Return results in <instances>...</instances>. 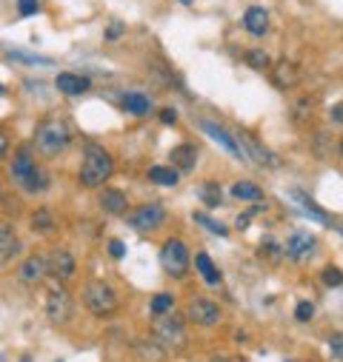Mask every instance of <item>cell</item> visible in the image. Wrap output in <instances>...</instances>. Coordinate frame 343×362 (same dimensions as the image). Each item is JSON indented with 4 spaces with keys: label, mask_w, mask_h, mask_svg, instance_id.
Instances as JSON below:
<instances>
[{
    "label": "cell",
    "mask_w": 343,
    "mask_h": 362,
    "mask_svg": "<svg viewBox=\"0 0 343 362\" xmlns=\"http://www.w3.org/2000/svg\"><path fill=\"white\" fill-rule=\"evenodd\" d=\"M6 152H9V138H6L4 131H0V160L6 157Z\"/></svg>",
    "instance_id": "41"
},
{
    "label": "cell",
    "mask_w": 343,
    "mask_h": 362,
    "mask_svg": "<svg viewBox=\"0 0 343 362\" xmlns=\"http://www.w3.org/2000/svg\"><path fill=\"white\" fill-rule=\"evenodd\" d=\"M212 362H243V359H226V356H214Z\"/></svg>",
    "instance_id": "44"
},
{
    "label": "cell",
    "mask_w": 343,
    "mask_h": 362,
    "mask_svg": "<svg viewBox=\"0 0 343 362\" xmlns=\"http://www.w3.org/2000/svg\"><path fill=\"white\" fill-rule=\"evenodd\" d=\"M46 316L55 326H63L72 320V297L63 288H52L46 297Z\"/></svg>",
    "instance_id": "9"
},
{
    "label": "cell",
    "mask_w": 343,
    "mask_h": 362,
    "mask_svg": "<svg viewBox=\"0 0 343 362\" xmlns=\"http://www.w3.org/2000/svg\"><path fill=\"white\" fill-rule=\"evenodd\" d=\"M123 109H126L129 114H135V117H146L149 109H152V103H149V98L141 95V92H129V95L123 98Z\"/></svg>",
    "instance_id": "22"
},
{
    "label": "cell",
    "mask_w": 343,
    "mask_h": 362,
    "mask_svg": "<svg viewBox=\"0 0 343 362\" xmlns=\"http://www.w3.org/2000/svg\"><path fill=\"white\" fill-rule=\"evenodd\" d=\"M112 171H115V163H112V154H109L103 146H95V143L86 146L83 163H80V174H77L80 183H83L86 189L103 186L106 180L112 177Z\"/></svg>",
    "instance_id": "1"
},
{
    "label": "cell",
    "mask_w": 343,
    "mask_h": 362,
    "mask_svg": "<svg viewBox=\"0 0 343 362\" xmlns=\"http://www.w3.org/2000/svg\"><path fill=\"white\" fill-rule=\"evenodd\" d=\"M312 314H315V305H312V302H300V305L295 308V316H297L300 323H309Z\"/></svg>",
    "instance_id": "36"
},
{
    "label": "cell",
    "mask_w": 343,
    "mask_h": 362,
    "mask_svg": "<svg viewBox=\"0 0 343 362\" xmlns=\"http://www.w3.org/2000/svg\"><path fill=\"white\" fill-rule=\"evenodd\" d=\"M200 128L209 134V138H212L214 143H221L229 154H235V157H240V160H249V157H246V152H243V146H240V140H238V138H232V134H229L226 128H221L218 123L203 120V123H200Z\"/></svg>",
    "instance_id": "11"
},
{
    "label": "cell",
    "mask_w": 343,
    "mask_h": 362,
    "mask_svg": "<svg viewBox=\"0 0 343 362\" xmlns=\"http://www.w3.org/2000/svg\"><path fill=\"white\" fill-rule=\"evenodd\" d=\"M160 265L169 277H186L189 271V248L183 240L172 237L163 243V251H160Z\"/></svg>",
    "instance_id": "4"
},
{
    "label": "cell",
    "mask_w": 343,
    "mask_h": 362,
    "mask_svg": "<svg viewBox=\"0 0 343 362\" xmlns=\"http://www.w3.org/2000/svg\"><path fill=\"white\" fill-rule=\"evenodd\" d=\"M195 265H198L200 277H203L209 286H218V283H221V271H218V265L209 260V254H198V257H195Z\"/></svg>",
    "instance_id": "23"
},
{
    "label": "cell",
    "mask_w": 343,
    "mask_h": 362,
    "mask_svg": "<svg viewBox=\"0 0 343 362\" xmlns=\"http://www.w3.org/2000/svg\"><path fill=\"white\" fill-rule=\"evenodd\" d=\"M246 63H249L252 69H257V72L272 69V60H269V55H266L264 49H249V52H246Z\"/></svg>",
    "instance_id": "30"
},
{
    "label": "cell",
    "mask_w": 343,
    "mask_h": 362,
    "mask_svg": "<svg viewBox=\"0 0 343 362\" xmlns=\"http://www.w3.org/2000/svg\"><path fill=\"white\" fill-rule=\"evenodd\" d=\"M329 351L335 356H343V334H332L329 337Z\"/></svg>",
    "instance_id": "37"
},
{
    "label": "cell",
    "mask_w": 343,
    "mask_h": 362,
    "mask_svg": "<svg viewBox=\"0 0 343 362\" xmlns=\"http://www.w3.org/2000/svg\"><path fill=\"white\" fill-rule=\"evenodd\" d=\"M9 58H15V60H26V63H49L46 58H34V55H20V52H9Z\"/></svg>",
    "instance_id": "38"
},
{
    "label": "cell",
    "mask_w": 343,
    "mask_h": 362,
    "mask_svg": "<svg viewBox=\"0 0 343 362\" xmlns=\"http://www.w3.org/2000/svg\"><path fill=\"white\" fill-rule=\"evenodd\" d=\"M135 348H138V354L143 359H152V362H160L163 359V345H157V342H149V348H146V342H138Z\"/></svg>",
    "instance_id": "32"
},
{
    "label": "cell",
    "mask_w": 343,
    "mask_h": 362,
    "mask_svg": "<svg viewBox=\"0 0 343 362\" xmlns=\"http://www.w3.org/2000/svg\"><path fill=\"white\" fill-rule=\"evenodd\" d=\"M238 140H240V146H243L246 157H249V160H254L257 166H264V168H278V166H280V157H278L275 152H269L264 143H257V140L252 138V134L240 131V134H238Z\"/></svg>",
    "instance_id": "7"
},
{
    "label": "cell",
    "mask_w": 343,
    "mask_h": 362,
    "mask_svg": "<svg viewBox=\"0 0 343 362\" xmlns=\"http://www.w3.org/2000/svg\"><path fill=\"white\" fill-rule=\"evenodd\" d=\"M83 305L89 308L95 316H112L117 311V294L109 283L103 280H92V283H86L83 288Z\"/></svg>",
    "instance_id": "3"
},
{
    "label": "cell",
    "mask_w": 343,
    "mask_h": 362,
    "mask_svg": "<svg viewBox=\"0 0 343 362\" xmlns=\"http://www.w3.org/2000/svg\"><path fill=\"white\" fill-rule=\"evenodd\" d=\"M109 251H112V257H115V260H120V257L126 254V246H123L120 240H112V243H109Z\"/></svg>",
    "instance_id": "39"
},
{
    "label": "cell",
    "mask_w": 343,
    "mask_h": 362,
    "mask_svg": "<svg viewBox=\"0 0 343 362\" xmlns=\"http://www.w3.org/2000/svg\"><path fill=\"white\" fill-rule=\"evenodd\" d=\"M337 152H340V157H343V138H340V146H337Z\"/></svg>",
    "instance_id": "45"
},
{
    "label": "cell",
    "mask_w": 343,
    "mask_h": 362,
    "mask_svg": "<svg viewBox=\"0 0 343 362\" xmlns=\"http://www.w3.org/2000/svg\"><path fill=\"white\" fill-rule=\"evenodd\" d=\"M101 208H103L106 214H112V217H123V214L129 211V200H126V194L117 192V189H103V192H101Z\"/></svg>",
    "instance_id": "18"
},
{
    "label": "cell",
    "mask_w": 343,
    "mask_h": 362,
    "mask_svg": "<svg viewBox=\"0 0 343 362\" xmlns=\"http://www.w3.org/2000/svg\"><path fill=\"white\" fill-rule=\"evenodd\" d=\"M221 186L218 183H214V180H206V183L200 186V200L209 206V208H218L221 206Z\"/></svg>",
    "instance_id": "26"
},
{
    "label": "cell",
    "mask_w": 343,
    "mask_h": 362,
    "mask_svg": "<svg viewBox=\"0 0 343 362\" xmlns=\"http://www.w3.org/2000/svg\"><path fill=\"white\" fill-rule=\"evenodd\" d=\"M46 274L55 277L58 283H66L75 277V257L69 248H52V254L46 260Z\"/></svg>",
    "instance_id": "8"
},
{
    "label": "cell",
    "mask_w": 343,
    "mask_h": 362,
    "mask_svg": "<svg viewBox=\"0 0 343 362\" xmlns=\"http://www.w3.org/2000/svg\"><path fill=\"white\" fill-rule=\"evenodd\" d=\"M323 283L329 286V288H337L340 283H343V274H340V268H323Z\"/></svg>",
    "instance_id": "34"
},
{
    "label": "cell",
    "mask_w": 343,
    "mask_h": 362,
    "mask_svg": "<svg viewBox=\"0 0 343 362\" xmlns=\"http://www.w3.org/2000/svg\"><path fill=\"white\" fill-rule=\"evenodd\" d=\"M172 305H175V297L157 294V297L152 300V314H155V316H157V314H166V311H172Z\"/></svg>",
    "instance_id": "33"
},
{
    "label": "cell",
    "mask_w": 343,
    "mask_h": 362,
    "mask_svg": "<svg viewBox=\"0 0 343 362\" xmlns=\"http://www.w3.org/2000/svg\"><path fill=\"white\" fill-rule=\"evenodd\" d=\"M32 229L40 232V234H49V232L55 229V217H52L46 208H37V211L32 214Z\"/></svg>",
    "instance_id": "28"
},
{
    "label": "cell",
    "mask_w": 343,
    "mask_h": 362,
    "mask_svg": "<svg viewBox=\"0 0 343 362\" xmlns=\"http://www.w3.org/2000/svg\"><path fill=\"white\" fill-rule=\"evenodd\" d=\"M160 120H163V123H175V120H178L175 109H163V112H160Z\"/></svg>",
    "instance_id": "40"
},
{
    "label": "cell",
    "mask_w": 343,
    "mask_h": 362,
    "mask_svg": "<svg viewBox=\"0 0 343 362\" xmlns=\"http://www.w3.org/2000/svg\"><path fill=\"white\" fill-rule=\"evenodd\" d=\"M340 234H343V229H340Z\"/></svg>",
    "instance_id": "48"
},
{
    "label": "cell",
    "mask_w": 343,
    "mask_h": 362,
    "mask_svg": "<svg viewBox=\"0 0 343 362\" xmlns=\"http://www.w3.org/2000/svg\"><path fill=\"white\" fill-rule=\"evenodd\" d=\"M120 32H123V26H112V29H109V37H117Z\"/></svg>",
    "instance_id": "43"
},
{
    "label": "cell",
    "mask_w": 343,
    "mask_h": 362,
    "mask_svg": "<svg viewBox=\"0 0 343 362\" xmlns=\"http://www.w3.org/2000/svg\"><path fill=\"white\" fill-rule=\"evenodd\" d=\"M186 316L195 323V326H203V328H209V326H218L221 323V308L214 305L212 300H192L189 305H186Z\"/></svg>",
    "instance_id": "10"
},
{
    "label": "cell",
    "mask_w": 343,
    "mask_h": 362,
    "mask_svg": "<svg viewBox=\"0 0 343 362\" xmlns=\"http://www.w3.org/2000/svg\"><path fill=\"white\" fill-rule=\"evenodd\" d=\"M312 109H315V100H312V98H306V95L297 98L295 106H292V120L300 123V126L309 123V120H312Z\"/></svg>",
    "instance_id": "25"
},
{
    "label": "cell",
    "mask_w": 343,
    "mask_h": 362,
    "mask_svg": "<svg viewBox=\"0 0 343 362\" xmlns=\"http://www.w3.org/2000/svg\"><path fill=\"white\" fill-rule=\"evenodd\" d=\"M181 4H183V6H192V0H181Z\"/></svg>",
    "instance_id": "46"
},
{
    "label": "cell",
    "mask_w": 343,
    "mask_h": 362,
    "mask_svg": "<svg viewBox=\"0 0 343 362\" xmlns=\"http://www.w3.org/2000/svg\"><path fill=\"white\" fill-rule=\"evenodd\" d=\"M269 72H272V83H275L278 88H292V86H297V80H300V72H297V66H295L292 60H278Z\"/></svg>",
    "instance_id": "14"
},
{
    "label": "cell",
    "mask_w": 343,
    "mask_h": 362,
    "mask_svg": "<svg viewBox=\"0 0 343 362\" xmlns=\"http://www.w3.org/2000/svg\"><path fill=\"white\" fill-rule=\"evenodd\" d=\"M152 334L157 340V345L163 348H183L186 345V328L181 320H175V316H163L157 314V320L152 323Z\"/></svg>",
    "instance_id": "5"
},
{
    "label": "cell",
    "mask_w": 343,
    "mask_h": 362,
    "mask_svg": "<svg viewBox=\"0 0 343 362\" xmlns=\"http://www.w3.org/2000/svg\"><path fill=\"white\" fill-rule=\"evenodd\" d=\"M292 197L300 203V208H304L306 214H312L315 220H321V222H326V220H329V217H326V214H323V211H321V208H318V206H315V203H312V200H309L304 192H292Z\"/></svg>",
    "instance_id": "31"
},
{
    "label": "cell",
    "mask_w": 343,
    "mask_h": 362,
    "mask_svg": "<svg viewBox=\"0 0 343 362\" xmlns=\"http://www.w3.org/2000/svg\"><path fill=\"white\" fill-rule=\"evenodd\" d=\"M49 183H52L49 171H46V168H40V166H34V168L20 180L18 186H20L26 194H40V192H46V189H49Z\"/></svg>",
    "instance_id": "16"
},
{
    "label": "cell",
    "mask_w": 343,
    "mask_h": 362,
    "mask_svg": "<svg viewBox=\"0 0 343 362\" xmlns=\"http://www.w3.org/2000/svg\"><path fill=\"white\" fill-rule=\"evenodd\" d=\"M34 166H37V163H34V157H32V146H20L18 154L12 157V180H15V183H20V180H23Z\"/></svg>",
    "instance_id": "20"
},
{
    "label": "cell",
    "mask_w": 343,
    "mask_h": 362,
    "mask_svg": "<svg viewBox=\"0 0 343 362\" xmlns=\"http://www.w3.org/2000/svg\"><path fill=\"white\" fill-rule=\"evenodd\" d=\"M329 117H332V123H343V103H337V106L332 109V114H329Z\"/></svg>",
    "instance_id": "42"
},
{
    "label": "cell",
    "mask_w": 343,
    "mask_h": 362,
    "mask_svg": "<svg viewBox=\"0 0 343 362\" xmlns=\"http://www.w3.org/2000/svg\"><path fill=\"white\" fill-rule=\"evenodd\" d=\"M312 248H315V237H312V234H306V232H295V234L286 240L283 254H286L289 260H306V257L312 254Z\"/></svg>",
    "instance_id": "12"
},
{
    "label": "cell",
    "mask_w": 343,
    "mask_h": 362,
    "mask_svg": "<svg viewBox=\"0 0 343 362\" xmlns=\"http://www.w3.org/2000/svg\"><path fill=\"white\" fill-rule=\"evenodd\" d=\"M163 220H166V208L160 203L138 206L132 214H129V225H132L135 232H155Z\"/></svg>",
    "instance_id": "6"
},
{
    "label": "cell",
    "mask_w": 343,
    "mask_h": 362,
    "mask_svg": "<svg viewBox=\"0 0 343 362\" xmlns=\"http://www.w3.org/2000/svg\"><path fill=\"white\" fill-rule=\"evenodd\" d=\"M195 222H200V225H206V232H212V234H218V237H226L229 234V229L224 222H218V220H212L209 214H203V211H198L195 214Z\"/></svg>",
    "instance_id": "29"
},
{
    "label": "cell",
    "mask_w": 343,
    "mask_h": 362,
    "mask_svg": "<svg viewBox=\"0 0 343 362\" xmlns=\"http://www.w3.org/2000/svg\"><path fill=\"white\" fill-rule=\"evenodd\" d=\"M149 180L157 183V186H175L178 183V168L175 166H152Z\"/></svg>",
    "instance_id": "24"
},
{
    "label": "cell",
    "mask_w": 343,
    "mask_h": 362,
    "mask_svg": "<svg viewBox=\"0 0 343 362\" xmlns=\"http://www.w3.org/2000/svg\"><path fill=\"white\" fill-rule=\"evenodd\" d=\"M243 29H246L249 34H254V37H264V34L269 32V12L261 9V6L246 9V15H243Z\"/></svg>",
    "instance_id": "15"
},
{
    "label": "cell",
    "mask_w": 343,
    "mask_h": 362,
    "mask_svg": "<svg viewBox=\"0 0 343 362\" xmlns=\"http://www.w3.org/2000/svg\"><path fill=\"white\" fill-rule=\"evenodd\" d=\"M0 95H4V86H0Z\"/></svg>",
    "instance_id": "47"
},
{
    "label": "cell",
    "mask_w": 343,
    "mask_h": 362,
    "mask_svg": "<svg viewBox=\"0 0 343 362\" xmlns=\"http://www.w3.org/2000/svg\"><path fill=\"white\" fill-rule=\"evenodd\" d=\"M169 160H172V166H175L178 171H192L195 163H198V149L192 143H183L178 149H172V157Z\"/></svg>",
    "instance_id": "21"
},
{
    "label": "cell",
    "mask_w": 343,
    "mask_h": 362,
    "mask_svg": "<svg viewBox=\"0 0 343 362\" xmlns=\"http://www.w3.org/2000/svg\"><path fill=\"white\" fill-rule=\"evenodd\" d=\"M18 12H20L23 18L37 15V12H40V0H18Z\"/></svg>",
    "instance_id": "35"
},
{
    "label": "cell",
    "mask_w": 343,
    "mask_h": 362,
    "mask_svg": "<svg viewBox=\"0 0 343 362\" xmlns=\"http://www.w3.org/2000/svg\"><path fill=\"white\" fill-rule=\"evenodd\" d=\"M55 86H58V92L69 95V98H77L83 92H89V77H80V74H72V72H60L55 77Z\"/></svg>",
    "instance_id": "13"
},
{
    "label": "cell",
    "mask_w": 343,
    "mask_h": 362,
    "mask_svg": "<svg viewBox=\"0 0 343 362\" xmlns=\"http://www.w3.org/2000/svg\"><path fill=\"white\" fill-rule=\"evenodd\" d=\"M20 251V240L9 222H0V265H6Z\"/></svg>",
    "instance_id": "17"
},
{
    "label": "cell",
    "mask_w": 343,
    "mask_h": 362,
    "mask_svg": "<svg viewBox=\"0 0 343 362\" xmlns=\"http://www.w3.org/2000/svg\"><path fill=\"white\" fill-rule=\"evenodd\" d=\"M232 197H235V200H261L264 192L257 189L254 183H249V180H243V183H235V186H232Z\"/></svg>",
    "instance_id": "27"
},
{
    "label": "cell",
    "mask_w": 343,
    "mask_h": 362,
    "mask_svg": "<svg viewBox=\"0 0 343 362\" xmlns=\"http://www.w3.org/2000/svg\"><path fill=\"white\" fill-rule=\"evenodd\" d=\"M69 140H72V134H69V128H66L63 120L49 117V120H43V123L34 128V149H37L40 154H46V157L60 154V152L69 146Z\"/></svg>",
    "instance_id": "2"
},
{
    "label": "cell",
    "mask_w": 343,
    "mask_h": 362,
    "mask_svg": "<svg viewBox=\"0 0 343 362\" xmlns=\"http://www.w3.org/2000/svg\"><path fill=\"white\" fill-rule=\"evenodd\" d=\"M18 274H20V280H23V283H29V286L40 283V280H43V274H46V260H43V257H37V254L26 257Z\"/></svg>",
    "instance_id": "19"
}]
</instances>
